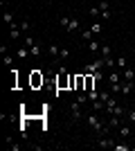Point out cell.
<instances>
[{
	"instance_id": "6da1fadb",
	"label": "cell",
	"mask_w": 135,
	"mask_h": 151,
	"mask_svg": "<svg viewBox=\"0 0 135 151\" xmlns=\"http://www.w3.org/2000/svg\"><path fill=\"white\" fill-rule=\"evenodd\" d=\"M106 111H108L110 115H119V117H122V115L126 113V111H124V106H122V104H119V101L115 99V97H113V95H110L108 99H106Z\"/></svg>"
},
{
	"instance_id": "7a4b0ae2",
	"label": "cell",
	"mask_w": 135,
	"mask_h": 151,
	"mask_svg": "<svg viewBox=\"0 0 135 151\" xmlns=\"http://www.w3.org/2000/svg\"><path fill=\"white\" fill-rule=\"evenodd\" d=\"M95 145H97V147H101V149H110V147H115V140L108 138V135H99Z\"/></svg>"
},
{
	"instance_id": "3957f363",
	"label": "cell",
	"mask_w": 135,
	"mask_h": 151,
	"mask_svg": "<svg viewBox=\"0 0 135 151\" xmlns=\"http://www.w3.org/2000/svg\"><path fill=\"white\" fill-rule=\"evenodd\" d=\"M65 72H68V70H65L63 65H59V79H56V86H59V88H65V86L70 88V81H65Z\"/></svg>"
},
{
	"instance_id": "277c9868",
	"label": "cell",
	"mask_w": 135,
	"mask_h": 151,
	"mask_svg": "<svg viewBox=\"0 0 135 151\" xmlns=\"http://www.w3.org/2000/svg\"><path fill=\"white\" fill-rule=\"evenodd\" d=\"M104 65H106V61H104V59L99 57L95 63H88V65H86V72H90V75H92V72H97V70H101Z\"/></svg>"
},
{
	"instance_id": "5b68a950",
	"label": "cell",
	"mask_w": 135,
	"mask_h": 151,
	"mask_svg": "<svg viewBox=\"0 0 135 151\" xmlns=\"http://www.w3.org/2000/svg\"><path fill=\"white\" fill-rule=\"evenodd\" d=\"M81 106H84V104H79V101H74V104L70 106V108H72V113H70L72 120H77V122L81 120Z\"/></svg>"
},
{
	"instance_id": "8992f818",
	"label": "cell",
	"mask_w": 135,
	"mask_h": 151,
	"mask_svg": "<svg viewBox=\"0 0 135 151\" xmlns=\"http://www.w3.org/2000/svg\"><path fill=\"white\" fill-rule=\"evenodd\" d=\"M135 90V83L133 81H126V79H122V93L124 95H131Z\"/></svg>"
},
{
	"instance_id": "52a82bcc",
	"label": "cell",
	"mask_w": 135,
	"mask_h": 151,
	"mask_svg": "<svg viewBox=\"0 0 135 151\" xmlns=\"http://www.w3.org/2000/svg\"><path fill=\"white\" fill-rule=\"evenodd\" d=\"M32 86H34V88L43 86V75H41V72H36V70L32 72Z\"/></svg>"
},
{
	"instance_id": "ba28073f",
	"label": "cell",
	"mask_w": 135,
	"mask_h": 151,
	"mask_svg": "<svg viewBox=\"0 0 135 151\" xmlns=\"http://www.w3.org/2000/svg\"><path fill=\"white\" fill-rule=\"evenodd\" d=\"M95 81H97V79L88 72V75H86V88H84V93H88V90H95Z\"/></svg>"
},
{
	"instance_id": "9c48e42d",
	"label": "cell",
	"mask_w": 135,
	"mask_h": 151,
	"mask_svg": "<svg viewBox=\"0 0 135 151\" xmlns=\"http://www.w3.org/2000/svg\"><path fill=\"white\" fill-rule=\"evenodd\" d=\"M119 124H122V117H119V115H110V120H108L110 129H119Z\"/></svg>"
},
{
	"instance_id": "30bf717a",
	"label": "cell",
	"mask_w": 135,
	"mask_h": 151,
	"mask_svg": "<svg viewBox=\"0 0 135 151\" xmlns=\"http://www.w3.org/2000/svg\"><path fill=\"white\" fill-rule=\"evenodd\" d=\"M122 79H126V81H133V79H135V70H133V68L122 70Z\"/></svg>"
},
{
	"instance_id": "8fae6325",
	"label": "cell",
	"mask_w": 135,
	"mask_h": 151,
	"mask_svg": "<svg viewBox=\"0 0 135 151\" xmlns=\"http://www.w3.org/2000/svg\"><path fill=\"white\" fill-rule=\"evenodd\" d=\"M108 83H122V72H110L108 75Z\"/></svg>"
},
{
	"instance_id": "7c38bea8",
	"label": "cell",
	"mask_w": 135,
	"mask_h": 151,
	"mask_svg": "<svg viewBox=\"0 0 135 151\" xmlns=\"http://www.w3.org/2000/svg\"><path fill=\"white\" fill-rule=\"evenodd\" d=\"M59 52H61V50H59V45H56V43H50V47H47V54L56 59V57H59Z\"/></svg>"
},
{
	"instance_id": "4fadbf2b",
	"label": "cell",
	"mask_w": 135,
	"mask_h": 151,
	"mask_svg": "<svg viewBox=\"0 0 135 151\" xmlns=\"http://www.w3.org/2000/svg\"><path fill=\"white\" fill-rule=\"evenodd\" d=\"M16 57L18 59H27V57H32V52H29V47H20V50L16 52Z\"/></svg>"
},
{
	"instance_id": "5bb4252c",
	"label": "cell",
	"mask_w": 135,
	"mask_h": 151,
	"mask_svg": "<svg viewBox=\"0 0 135 151\" xmlns=\"http://www.w3.org/2000/svg\"><path fill=\"white\" fill-rule=\"evenodd\" d=\"M101 29H104V27H101V23H99V20H95V23L90 25V32H92L95 36H97V34H101Z\"/></svg>"
},
{
	"instance_id": "9a60e30c",
	"label": "cell",
	"mask_w": 135,
	"mask_h": 151,
	"mask_svg": "<svg viewBox=\"0 0 135 151\" xmlns=\"http://www.w3.org/2000/svg\"><path fill=\"white\" fill-rule=\"evenodd\" d=\"M18 25H20V32H25V34H27V32H29V29H32V23H29V20H27V18H23V20H20V23H18Z\"/></svg>"
},
{
	"instance_id": "2e32d148",
	"label": "cell",
	"mask_w": 135,
	"mask_h": 151,
	"mask_svg": "<svg viewBox=\"0 0 135 151\" xmlns=\"http://www.w3.org/2000/svg\"><path fill=\"white\" fill-rule=\"evenodd\" d=\"M88 47H90V52H95V54H97V52H99V50H101V45L97 43V38H92V41H88Z\"/></svg>"
},
{
	"instance_id": "e0dca14e",
	"label": "cell",
	"mask_w": 135,
	"mask_h": 151,
	"mask_svg": "<svg viewBox=\"0 0 135 151\" xmlns=\"http://www.w3.org/2000/svg\"><path fill=\"white\" fill-rule=\"evenodd\" d=\"M115 65H117L119 70H126V68H129V65H126V57H124V54H122V57H117Z\"/></svg>"
},
{
	"instance_id": "ac0fdd59",
	"label": "cell",
	"mask_w": 135,
	"mask_h": 151,
	"mask_svg": "<svg viewBox=\"0 0 135 151\" xmlns=\"http://www.w3.org/2000/svg\"><path fill=\"white\" fill-rule=\"evenodd\" d=\"M88 12H90V16H92V18H101V9H99V5H95V7H90Z\"/></svg>"
},
{
	"instance_id": "d6986e66",
	"label": "cell",
	"mask_w": 135,
	"mask_h": 151,
	"mask_svg": "<svg viewBox=\"0 0 135 151\" xmlns=\"http://www.w3.org/2000/svg\"><path fill=\"white\" fill-rule=\"evenodd\" d=\"M110 54H113V52H110L108 45H101V50H99V57H101V59H108Z\"/></svg>"
},
{
	"instance_id": "ffe728a7",
	"label": "cell",
	"mask_w": 135,
	"mask_h": 151,
	"mask_svg": "<svg viewBox=\"0 0 135 151\" xmlns=\"http://www.w3.org/2000/svg\"><path fill=\"white\" fill-rule=\"evenodd\" d=\"M81 38H84L86 43H88V41H92V38H95V34L90 32V27H88V29H84V32H81Z\"/></svg>"
},
{
	"instance_id": "44dd1931",
	"label": "cell",
	"mask_w": 135,
	"mask_h": 151,
	"mask_svg": "<svg viewBox=\"0 0 135 151\" xmlns=\"http://www.w3.org/2000/svg\"><path fill=\"white\" fill-rule=\"evenodd\" d=\"M65 29L70 32V34H72V32H77V29H79V20H77V18H72V20H70V25L65 27Z\"/></svg>"
},
{
	"instance_id": "7402d4cb",
	"label": "cell",
	"mask_w": 135,
	"mask_h": 151,
	"mask_svg": "<svg viewBox=\"0 0 135 151\" xmlns=\"http://www.w3.org/2000/svg\"><path fill=\"white\" fill-rule=\"evenodd\" d=\"M119 135H122V138H129L131 135V126H122L119 124Z\"/></svg>"
},
{
	"instance_id": "603a6c76",
	"label": "cell",
	"mask_w": 135,
	"mask_h": 151,
	"mask_svg": "<svg viewBox=\"0 0 135 151\" xmlns=\"http://www.w3.org/2000/svg\"><path fill=\"white\" fill-rule=\"evenodd\" d=\"M88 99H90V104L97 101V99H99V90H88Z\"/></svg>"
},
{
	"instance_id": "cb8c5ba5",
	"label": "cell",
	"mask_w": 135,
	"mask_h": 151,
	"mask_svg": "<svg viewBox=\"0 0 135 151\" xmlns=\"http://www.w3.org/2000/svg\"><path fill=\"white\" fill-rule=\"evenodd\" d=\"M68 57H70V50H68V47H61V52H59V59H61V61H65Z\"/></svg>"
},
{
	"instance_id": "d4e9b609",
	"label": "cell",
	"mask_w": 135,
	"mask_h": 151,
	"mask_svg": "<svg viewBox=\"0 0 135 151\" xmlns=\"http://www.w3.org/2000/svg\"><path fill=\"white\" fill-rule=\"evenodd\" d=\"M99 9H101V14H104V12H110V5H108V0H99Z\"/></svg>"
},
{
	"instance_id": "484cf974",
	"label": "cell",
	"mask_w": 135,
	"mask_h": 151,
	"mask_svg": "<svg viewBox=\"0 0 135 151\" xmlns=\"http://www.w3.org/2000/svg\"><path fill=\"white\" fill-rule=\"evenodd\" d=\"M115 93H122V83H110V95Z\"/></svg>"
},
{
	"instance_id": "4316f807",
	"label": "cell",
	"mask_w": 135,
	"mask_h": 151,
	"mask_svg": "<svg viewBox=\"0 0 135 151\" xmlns=\"http://www.w3.org/2000/svg\"><path fill=\"white\" fill-rule=\"evenodd\" d=\"M113 149H115V151H131V145H117V142H115Z\"/></svg>"
},
{
	"instance_id": "83f0119b",
	"label": "cell",
	"mask_w": 135,
	"mask_h": 151,
	"mask_svg": "<svg viewBox=\"0 0 135 151\" xmlns=\"http://www.w3.org/2000/svg\"><path fill=\"white\" fill-rule=\"evenodd\" d=\"M70 20H72V16H63V18H59V23H61L63 27H68V25H70Z\"/></svg>"
},
{
	"instance_id": "f1b7e54d",
	"label": "cell",
	"mask_w": 135,
	"mask_h": 151,
	"mask_svg": "<svg viewBox=\"0 0 135 151\" xmlns=\"http://www.w3.org/2000/svg\"><path fill=\"white\" fill-rule=\"evenodd\" d=\"M29 52H32V57H39V54H41V47H39V45H32Z\"/></svg>"
},
{
	"instance_id": "f546056e",
	"label": "cell",
	"mask_w": 135,
	"mask_h": 151,
	"mask_svg": "<svg viewBox=\"0 0 135 151\" xmlns=\"http://www.w3.org/2000/svg\"><path fill=\"white\" fill-rule=\"evenodd\" d=\"M32 45H36L34 43V36H25V47H32Z\"/></svg>"
},
{
	"instance_id": "4dcf8cb0",
	"label": "cell",
	"mask_w": 135,
	"mask_h": 151,
	"mask_svg": "<svg viewBox=\"0 0 135 151\" xmlns=\"http://www.w3.org/2000/svg\"><path fill=\"white\" fill-rule=\"evenodd\" d=\"M5 23H7V25H11V23H14V16L9 12H5Z\"/></svg>"
},
{
	"instance_id": "1f68e13d",
	"label": "cell",
	"mask_w": 135,
	"mask_h": 151,
	"mask_svg": "<svg viewBox=\"0 0 135 151\" xmlns=\"http://www.w3.org/2000/svg\"><path fill=\"white\" fill-rule=\"evenodd\" d=\"M126 117H129V120L133 122V126H135V111H129V113H126Z\"/></svg>"
},
{
	"instance_id": "d6a6232c",
	"label": "cell",
	"mask_w": 135,
	"mask_h": 151,
	"mask_svg": "<svg viewBox=\"0 0 135 151\" xmlns=\"http://www.w3.org/2000/svg\"><path fill=\"white\" fill-rule=\"evenodd\" d=\"M92 77H95L97 81H101V79H104V75H101V72H99V70H97V72H92Z\"/></svg>"
},
{
	"instance_id": "836d02e7",
	"label": "cell",
	"mask_w": 135,
	"mask_h": 151,
	"mask_svg": "<svg viewBox=\"0 0 135 151\" xmlns=\"http://www.w3.org/2000/svg\"><path fill=\"white\" fill-rule=\"evenodd\" d=\"M104 61H106V65H108V68H113V65H115V61H113V57H108V59H104Z\"/></svg>"
},
{
	"instance_id": "e575fe53",
	"label": "cell",
	"mask_w": 135,
	"mask_h": 151,
	"mask_svg": "<svg viewBox=\"0 0 135 151\" xmlns=\"http://www.w3.org/2000/svg\"><path fill=\"white\" fill-rule=\"evenodd\" d=\"M11 63H14V59L9 57V54H7V57H5V65H11Z\"/></svg>"
}]
</instances>
